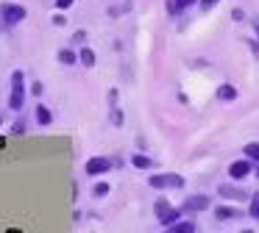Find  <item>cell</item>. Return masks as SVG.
<instances>
[{
    "label": "cell",
    "instance_id": "obj_1",
    "mask_svg": "<svg viewBox=\"0 0 259 233\" xmlns=\"http://www.w3.org/2000/svg\"><path fill=\"white\" fill-rule=\"evenodd\" d=\"M25 105V75L23 70H14L12 72V92H9V108L20 111Z\"/></svg>",
    "mask_w": 259,
    "mask_h": 233
},
{
    "label": "cell",
    "instance_id": "obj_2",
    "mask_svg": "<svg viewBox=\"0 0 259 233\" xmlns=\"http://www.w3.org/2000/svg\"><path fill=\"white\" fill-rule=\"evenodd\" d=\"M148 186L151 189H184V178L176 175V172H153L148 178Z\"/></svg>",
    "mask_w": 259,
    "mask_h": 233
},
{
    "label": "cell",
    "instance_id": "obj_3",
    "mask_svg": "<svg viewBox=\"0 0 259 233\" xmlns=\"http://www.w3.org/2000/svg\"><path fill=\"white\" fill-rule=\"evenodd\" d=\"M153 214H156L159 225L170 227V225H176V222H179L181 208H173V205H170L167 200H156V203H153Z\"/></svg>",
    "mask_w": 259,
    "mask_h": 233
},
{
    "label": "cell",
    "instance_id": "obj_4",
    "mask_svg": "<svg viewBox=\"0 0 259 233\" xmlns=\"http://www.w3.org/2000/svg\"><path fill=\"white\" fill-rule=\"evenodd\" d=\"M25 17H28L25 6H20V3H0V20L6 22V25H20Z\"/></svg>",
    "mask_w": 259,
    "mask_h": 233
},
{
    "label": "cell",
    "instance_id": "obj_5",
    "mask_svg": "<svg viewBox=\"0 0 259 233\" xmlns=\"http://www.w3.org/2000/svg\"><path fill=\"white\" fill-rule=\"evenodd\" d=\"M109 169H112V158H106V155H92L84 164V172L90 178H101V175H106Z\"/></svg>",
    "mask_w": 259,
    "mask_h": 233
},
{
    "label": "cell",
    "instance_id": "obj_6",
    "mask_svg": "<svg viewBox=\"0 0 259 233\" xmlns=\"http://www.w3.org/2000/svg\"><path fill=\"white\" fill-rule=\"evenodd\" d=\"M209 208V194H187L181 203V214H198Z\"/></svg>",
    "mask_w": 259,
    "mask_h": 233
},
{
    "label": "cell",
    "instance_id": "obj_7",
    "mask_svg": "<svg viewBox=\"0 0 259 233\" xmlns=\"http://www.w3.org/2000/svg\"><path fill=\"white\" fill-rule=\"evenodd\" d=\"M253 161L251 158H242V161H231V166H229V178L231 181H242V178H248L253 172Z\"/></svg>",
    "mask_w": 259,
    "mask_h": 233
},
{
    "label": "cell",
    "instance_id": "obj_8",
    "mask_svg": "<svg viewBox=\"0 0 259 233\" xmlns=\"http://www.w3.org/2000/svg\"><path fill=\"white\" fill-rule=\"evenodd\" d=\"M218 194H220V197H226V200H245L248 197V192H242L240 186H234V183H220Z\"/></svg>",
    "mask_w": 259,
    "mask_h": 233
},
{
    "label": "cell",
    "instance_id": "obj_9",
    "mask_svg": "<svg viewBox=\"0 0 259 233\" xmlns=\"http://www.w3.org/2000/svg\"><path fill=\"white\" fill-rule=\"evenodd\" d=\"M214 216H218V219H237V216H240V211L234 208V205H218V208H214Z\"/></svg>",
    "mask_w": 259,
    "mask_h": 233
},
{
    "label": "cell",
    "instance_id": "obj_10",
    "mask_svg": "<svg viewBox=\"0 0 259 233\" xmlns=\"http://www.w3.org/2000/svg\"><path fill=\"white\" fill-rule=\"evenodd\" d=\"M34 114H36V122H39V125L42 128H48V125H51V122H53V114H51V108H48V105H36V111H34Z\"/></svg>",
    "mask_w": 259,
    "mask_h": 233
},
{
    "label": "cell",
    "instance_id": "obj_11",
    "mask_svg": "<svg viewBox=\"0 0 259 233\" xmlns=\"http://www.w3.org/2000/svg\"><path fill=\"white\" fill-rule=\"evenodd\" d=\"M164 233H195V222H176V225H170V227H164Z\"/></svg>",
    "mask_w": 259,
    "mask_h": 233
},
{
    "label": "cell",
    "instance_id": "obj_12",
    "mask_svg": "<svg viewBox=\"0 0 259 233\" xmlns=\"http://www.w3.org/2000/svg\"><path fill=\"white\" fill-rule=\"evenodd\" d=\"M59 61H62L64 67H73L75 61H78V53H75V50H70V47H62L59 50V55H56Z\"/></svg>",
    "mask_w": 259,
    "mask_h": 233
},
{
    "label": "cell",
    "instance_id": "obj_13",
    "mask_svg": "<svg viewBox=\"0 0 259 233\" xmlns=\"http://www.w3.org/2000/svg\"><path fill=\"white\" fill-rule=\"evenodd\" d=\"M78 61L84 67H95L98 64V55H95V50L92 47H81V53H78Z\"/></svg>",
    "mask_w": 259,
    "mask_h": 233
},
{
    "label": "cell",
    "instance_id": "obj_14",
    "mask_svg": "<svg viewBox=\"0 0 259 233\" xmlns=\"http://www.w3.org/2000/svg\"><path fill=\"white\" fill-rule=\"evenodd\" d=\"M131 164L137 166V169H153V158H148V155H142V153H137V155H131Z\"/></svg>",
    "mask_w": 259,
    "mask_h": 233
},
{
    "label": "cell",
    "instance_id": "obj_15",
    "mask_svg": "<svg viewBox=\"0 0 259 233\" xmlns=\"http://www.w3.org/2000/svg\"><path fill=\"white\" fill-rule=\"evenodd\" d=\"M237 97V89L231 86V83H220L218 86V100H226V103H229V100H234Z\"/></svg>",
    "mask_w": 259,
    "mask_h": 233
},
{
    "label": "cell",
    "instance_id": "obj_16",
    "mask_svg": "<svg viewBox=\"0 0 259 233\" xmlns=\"http://www.w3.org/2000/svg\"><path fill=\"white\" fill-rule=\"evenodd\" d=\"M242 153H245V158H251L253 164H259V142H248L245 147H242Z\"/></svg>",
    "mask_w": 259,
    "mask_h": 233
},
{
    "label": "cell",
    "instance_id": "obj_17",
    "mask_svg": "<svg viewBox=\"0 0 259 233\" xmlns=\"http://www.w3.org/2000/svg\"><path fill=\"white\" fill-rule=\"evenodd\" d=\"M248 214L253 216V219H259V192L251 194V203H248Z\"/></svg>",
    "mask_w": 259,
    "mask_h": 233
},
{
    "label": "cell",
    "instance_id": "obj_18",
    "mask_svg": "<svg viewBox=\"0 0 259 233\" xmlns=\"http://www.w3.org/2000/svg\"><path fill=\"white\" fill-rule=\"evenodd\" d=\"M109 189H112V186H109L106 181H101V183H95V189H92V194H95V197H106V194H109Z\"/></svg>",
    "mask_w": 259,
    "mask_h": 233
},
{
    "label": "cell",
    "instance_id": "obj_19",
    "mask_svg": "<svg viewBox=\"0 0 259 233\" xmlns=\"http://www.w3.org/2000/svg\"><path fill=\"white\" fill-rule=\"evenodd\" d=\"M112 122H114V125H117V128L123 125V111H120L117 105H112Z\"/></svg>",
    "mask_w": 259,
    "mask_h": 233
},
{
    "label": "cell",
    "instance_id": "obj_20",
    "mask_svg": "<svg viewBox=\"0 0 259 233\" xmlns=\"http://www.w3.org/2000/svg\"><path fill=\"white\" fill-rule=\"evenodd\" d=\"M218 3H220V0H198V6H201V11H212Z\"/></svg>",
    "mask_w": 259,
    "mask_h": 233
},
{
    "label": "cell",
    "instance_id": "obj_21",
    "mask_svg": "<svg viewBox=\"0 0 259 233\" xmlns=\"http://www.w3.org/2000/svg\"><path fill=\"white\" fill-rule=\"evenodd\" d=\"M179 11H181V9H179V0H167V14H173V17H176Z\"/></svg>",
    "mask_w": 259,
    "mask_h": 233
},
{
    "label": "cell",
    "instance_id": "obj_22",
    "mask_svg": "<svg viewBox=\"0 0 259 233\" xmlns=\"http://www.w3.org/2000/svg\"><path fill=\"white\" fill-rule=\"evenodd\" d=\"M73 3H75V0H56V9H59V11H64V9H70Z\"/></svg>",
    "mask_w": 259,
    "mask_h": 233
},
{
    "label": "cell",
    "instance_id": "obj_23",
    "mask_svg": "<svg viewBox=\"0 0 259 233\" xmlns=\"http://www.w3.org/2000/svg\"><path fill=\"white\" fill-rule=\"evenodd\" d=\"M195 3H198V0H179V9H181V11H187V9H192Z\"/></svg>",
    "mask_w": 259,
    "mask_h": 233
},
{
    "label": "cell",
    "instance_id": "obj_24",
    "mask_svg": "<svg viewBox=\"0 0 259 233\" xmlns=\"http://www.w3.org/2000/svg\"><path fill=\"white\" fill-rule=\"evenodd\" d=\"M231 20H234V22H242V20H245V14H242V9H234V11H231Z\"/></svg>",
    "mask_w": 259,
    "mask_h": 233
},
{
    "label": "cell",
    "instance_id": "obj_25",
    "mask_svg": "<svg viewBox=\"0 0 259 233\" xmlns=\"http://www.w3.org/2000/svg\"><path fill=\"white\" fill-rule=\"evenodd\" d=\"M84 39H87V31H75V33H73V42L84 44Z\"/></svg>",
    "mask_w": 259,
    "mask_h": 233
},
{
    "label": "cell",
    "instance_id": "obj_26",
    "mask_svg": "<svg viewBox=\"0 0 259 233\" xmlns=\"http://www.w3.org/2000/svg\"><path fill=\"white\" fill-rule=\"evenodd\" d=\"M12 131H14V133H25V120H17V122H14Z\"/></svg>",
    "mask_w": 259,
    "mask_h": 233
},
{
    "label": "cell",
    "instance_id": "obj_27",
    "mask_svg": "<svg viewBox=\"0 0 259 233\" xmlns=\"http://www.w3.org/2000/svg\"><path fill=\"white\" fill-rule=\"evenodd\" d=\"M64 22H67V17H64L62 11H59V14H53V25H64Z\"/></svg>",
    "mask_w": 259,
    "mask_h": 233
},
{
    "label": "cell",
    "instance_id": "obj_28",
    "mask_svg": "<svg viewBox=\"0 0 259 233\" xmlns=\"http://www.w3.org/2000/svg\"><path fill=\"white\" fill-rule=\"evenodd\" d=\"M42 89H45V86H42L39 81H36V83H31V94H36V97H39V94H42Z\"/></svg>",
    "mask_w": 259,
    "mask_h": 233
},
{
    "label": "cell",
    "instance_id": "obj_29",
    "mask_svg": "<svg viewBox=\"0 0 259 233\" xmlns=\"http://www.w3.org/2000/svg\"><path fill=\"white\" fill-rule=\"evenodd\" d=\"M253 175H256V178H259V164H256V166H253Z\"/></svg>",
    "mask_w": 259,
    "mask_h": 233
},
{
    "label": "cell",
    "instance_id": "obj_30",
    "mask_svg": "<svg viewBox=\"0 0 259 233\" xmlns=\"http://www.w3.org/2000/svg\"><path fill=\"white\" fill-rule=\"evenodd\" d=\"M242 233H253V230H242Z\"/></svg>",
    "mask_w": 259,
    "mask_h": 233
},
{
    "label": "cell",
    "instance_id": "obj_31",
    "mask_svg": "<svg viewBox=\"0 0 259 233\" xmlns=\"http://www.w3.org/2000/svg\"><path fill=\"white\" fill-rule=\"evenodd\" d=\"M256 28H259V20H256Z\"/></svg>",
    "mask_w": 259,
    "mask_h": 233
}]
</instances>
